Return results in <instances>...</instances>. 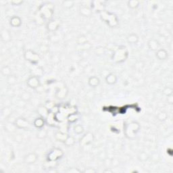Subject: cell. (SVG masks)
<instances>
[{"mask_svg":"<svg viewBox=\"0 0 173 173\" xmlns=\"http://www.w3.org/2000/svg\"><path fill=\"white\" fill-rule=\"evenodd\" d=\"M39 156L35 152H31L24 156L23 162L27 165H32L37 161Z\"/></svg>","mask_w":173,"mask_h":173,"instance_id":"cell-13","label":"cell"},{"mask_svg":"<svg viewBox=\"0 0 173 173\" xmlns=\"http://www.w3.org/2000/svg\"><path fill=\"white\" fill-rule=\"evenodd\" d=\"M67 173H81L82 171L78 168H69L67 170Z\"/></svg>","mask_w":173,"mask_h":173,"instance_id":"cell-41","label":"cell"},{"mask_svg":"<svg viewBox=\"0 0 173 173\" xmlns=\"http://www.w3.org/2000/svg\"><path fill=\"white\" fill-rule=\"evenodd\" d=\"M167 101L168 104H169L171 105L173 104V95H171V96L167 97Z\"/></svg>","mask_w":173,"mask_h":173,"instance_id":"cell-46","label":"cell"},{"mask_svg":"<svg viewBox=\"0 0 173 173\" xmlns=\"http://www.w3.org/2000/svg\"><path fill=\"white\" fill-rule=\"evenodd\" d=\"M141 129V125L137 121H130L124 123L123 131L125 137L130 140H133L137 137Z\"/></svg>","mask_w":173,"mask_h":173,"instance_id":"cell-1","label":"cell"},{"mask_svg":"<svg viewBox=\"0 0 173 173\" xmlns=\"http://www.w3.org/2000/svg\"><path fill=\"white\" fill-rule=\"evenodd\" d=\"M54 4L51 2H45L42 3L39 7L37 13L42 16L44 20H50L54 13Z\"/></svg>","mask_w":173,"mask_h":173,"instance_id":"cell-3","label":"cell"},{"mask_svg":"<svg viewBox=\"0 0 173 173\" xmlns=\"http://www.w3.org/2000/svg\"><path fill=\"white\" fill-rule=\"evenodd\" d=\"M91 9L92 11H96L97 13H101L103 11L105 10L106 7V2L105 1H93L91 2L90 6Z\"/></svg>","mask_w":173,"mask_h":173,"instance_id":"cell-10","label":"cell"},{"mask_svg":"<svg viewBox=\"0 0 173 173\" xmlns=\"http://www.w3.org/2000/svg\"><path fill=\"white\" fill-rule=\"evenodd\" d=\"M79 115L76 112L70 114L67 117L68 122L70 123V124H74V123H75L78 120H79Z\"/></svg>","mask_w":173,"mask_h":173,"instance_id":"cell-28","label":"cell"},{"mask_svg":"<svg viewBox=\"0 0 173 173\" xmlns=\"http://www.w3.org/2000/svg\"><path fill=\"white\" fill-rule=\"evenodd\" d=\"M162 93L164 96L166 97L171 96V95H173V89L171 86H166V87L163 89Z\"/></svg>","mask_w":173,"mask_h":173,"instance_id":"cell-40","label":"cell"},{"mask_svg":"<svg viewBox=\"0 0 173 173\" xmlns=\"http://www.w3.org/2000/svg\"><path fill=\"white\" fill-rule=\"evenodd\" d=\"M140 5V2L138 0H129L127 2V6L131 10H135L139 7Z\"/></svg>","mask_w":173,"mask_h":173,"instance_id":"cell-29","label":"cell"},{"mask_svg":"<svg viewBox=\"0 0 173 173\" xmlns=\"http://www.w3.org/2000/svg\"><path fill=\"white\" fill-rule=\"evenodd\" d=\"M129 50L125 45H120L113 52L111 59L114 63L121 64L125 62L129 57Z\"/></svg>","mask_w":173,"mask_h":173,"instance_id":"cell-2","label":"cell"},{"mask_svg":"<svg viewBox=\"0 0 173 173\" xmlns=\"http://www.w3.org/2000/svg\"><path fill=\"white\" fill-rule=\"evenodd\" d=\"M27 85L28 87L37 90L41 86V81L38 77L31 75L27 80Z\"/></svg>","mask_w":173,"mask_h":173,"instance_id":"cell-8","label":"cell"},{"mask_svg":"<svg viewBox=\"0 0 173 173\" xmlns=\"http://www.w3.org/2000/svg\"><path fill=\"white\" fill-rule=\"evenodd\" d=\"M82 172L84 173H96L97 171L94 168H85Z\"/></svg>","mask_w":173,"mask_h":173,"instance_id":"cell-43","label":"cell"},{"mask_svg":"<svg viewBox=\"0 0 173 173\" xmlns=\"http://www.w3.org/2000/svg\"><path fill=\"white\" fill-rule=\"evenodd\" d=\"M79 14L83 16V17L88 18L90 17L93 14V11L91 9L90 6H81L79 7Z\"/></svg>","mask_w":173,"mask_h":173,"instance_id":"cell-19","label":"cell"},{"mask_svg":"<svg viewBox=\"0 0 173 173\" xmlns=\"http://www.w3.org/2000/svg\"><path fill=\"white\" fill-rule=\"evenodd\" d=\"M88 85L92 88H96L100 85L101 81L100 78L96 76H91L88 79Z\"/></svg>","mask_w":173,"mask_h":173,"instance_id":"cell-22","label":"cell"},{"mask_svg":"<svg viewBox=\"0 0 173 173\" xmlns=\"http://www.w3.org/2000/svg\"><path fill=\"white\" fill-rule=\"evenodd\" d=\"M0 38L2 42L8 43L12 41V36L10 31L7 28H2L0 32Z\"/></svg>","mask_w":173,"mask_h":173,"instance_id":"cell-15","label":"cell"},{"mask_svg":"<svg viewBox=\"0 0 173 173\" xmlns=\"http://www.w3.org/2000/svg\"><path fill=\"white\" fill-rule=\"evenodd\" d=\"M10 25L14 28H18L22 25V19L18 16H13L10 18Z\"/></svg>","mask_w":173,"mask_h":173,"instance_id":"cell-20","label":"cell"},{"mask_svg":"<svg viewBox=\"0 0 173 173\" xmlns=\"http://www.w3.org/2000/svg\"><path fill=\"white\" fill-rule=\"evenodd\" d=\"M23 1H21V0H13V1L11 2V3L13 6H19L21 5V4L23 3Z\"/></svg>","mask_w":173,"mask_h":173,"instance_id":"cell-45","label":"cell"},{"mask_svg":"<svg viewBox=\"0 0 173 173\" xmlns=\"http://www.w3.org/2000/svg\"><path fill=\"white\" fill-rule=\"evenodd\" d=\"M14 125L17 127L18 129L22 130H27L30 126V123L26 118L23 117H18L16 118V120L14 121Z\"/></svg>","mask_w":173,"mask_h":173,"instance_id":"cell-9","label":"cell"},{"mask_svg":"<svg viewBox=\"0 0 173 173\" xmlns=\"http://www.w3.org/2000/svg\"><path fill=\"white\" fill-rule=\"evenodd\" d=\"M47 131L44 128L38 129L37 133V137L39 139H44L47 137Z\"/></svg>","mask_w":173,"mask_h":173,"instance_id":"cell-34","label":"cell"},{"mask_svg":"<svg viewBox=\"0 0 173 173\" xmlns=\"http://www.w3.org/2000/svg\"><path fill=\"white\" fill-rule=\"evenodd\" d=\"M79 46L81 47V49H82V50H88V49H89L91 47V45L89 42L87 43H86L83 45H79Z\"/></svg>","mask_w":173,"mask_h":173,"instance_id":"cell-42","label":"cell"},{"mask_svg":"<svg viewBox=\"0 0 173 173\" xmlns=\"http://www.w3.org/2000/svg\"><path fill=\"white\" fill-rule=\"evenodd\" d=\"M118 77L114 73H109L105 78L106 83L109 85H114L117 83Z\"/></svg>","mask_w":173,"mask_h":173,"instance_id":"cell-23","label":"cell"},{"mask_svg":"<svg viewBox=\"0 0 173 173\" xmlns=\"http://www.w3.org/2000/svg\"><path fill=\"white\" fill-rule=\"evenodd\" d=\"M168 114L165 111H160L157 114V116H156V118H157L158 121H159L160 122H164L166 121L168 119Z\"/></svg>","mask_w":173,"mask_h":173,"instance_id":"cell-33","label":"cell"},{"mask_svg":"<svg viewBox=\"0 0 173 173\" xmlns=\"http://www.w3.org/2000/svg\"><path fill=\"white\" fill-rule=\"evenodd\" d=\"M147 47L150 50L156 52L161 48V45L157 39H151L147 42Z\"/></svg>","mask_w":173,"mask_h":173,"instance_id":"cell-16","label":"cell"},{"mask_svg":"<svg viewBox=\"0 0 173 173\" xmlns=\"http://www.w3.org/2000/svg\"><path fill=\"white\" fill-rule=\"evenodd\" d=\"M64 153L63 150L58 147H54L48 152L46 156V161L57 162L63 157Z\"/></svg>","mask_w":173,"mask_h":173,"instance_id":"cell-5","label":"cell"},{"mask_svg":"<svg viewBox=\"0 0 173 173\" xmlns=\"http://www.w3.org/2000/svg\"><path fill=\"white\" fill-rule=\"evenodd\" d=\"M20 98L24 102H28L31 100L32 94L29 91H28L24 90L20 93Z\"/></svg>","mask_w":173,"mask_h":173,"instance_id":"cell-26","label":"cell"},{"mask_svg":"<svg viewBox=\"0 0 173 173\" xmlns=\"http://www.w3.org/2000/svg\"><path fill=\"white\" fill-rule=\"evenodd\" d=\"M95 135L91 131H88L85 133L81 138L79 139V145L81 147H83L86 146H89L94 141Z\"/></svg>","mask_w":173,"mask_h":173,"instance_id":"cell-7","label":"cell"},{"mask_svg":"<svg viewBox=\"0 0 173 173\" xmlns=\"http://www.w3.org/2000/svg\"><path fill=\"white\" fill-rule=\"evenodd\" d=\"M12 111L10 108H4L2 110V116L6 118H8L9 116H10L12 115Z\"/></svg>","mask_w":173,"mask_h":173,"instance_id":"cell-39","label":"cell"},{"mask_svg":"<svg viewBox=\"0 0 173 173\" xmlns=\"http://www.w3.org/2000/svg\"><path fill=\"white\" fill-rule=\"evenodd\" d=\"M37 113L39 115V116L46 119L50 112H49V111L45 105L42 104L39 105L37 107Z\"/></svg>","mask_w":173,"mask_h":173,"instance_id":"cell-18","label":"cell"},{"mask_svg":"<svg viewBox=\"0 0 173 173\" xmlns=\"http://www.w3.org/2000/svg\"><path fill=\"white\" fill-rule=\"evenodd\" d=\"M87 42V37L85 35H80L77 39V43L79 45H82Z\"/></svg>","mask_w":173,"mask_h":173,"instance_id":"cell-37","label":"cell"},{"mask_svg":"<svg viewBox=\"0 0 173 173\" xmlns=\"http://www.w3.org/2000/svg\"><path fill=\"white\" fill-rule=\"evenodd\" d=\"M46 124V121H45V119L38 116L37 118H36L34 121H33V125L37 129H41L44 128L45 125Z\"/></svg>","mask_w":173,"mask_h":173,"instance_id":"cell-24","label":"cell"},{"mask_svg":"<svg viewBox=\"0 0 173 173\" xmlns=\"http://www.w3.org/2000/svg\"><path fill=\"white\" fill-rule=\"evenodd\" d=\"M68 95V89L65 85L60 86L56 91L55 97L57 100H62L67 97Z\"/></svg>","mask_w":173,"mask_h":173,"instance_id":"cell-11","label":"cell"},{"mask_svg":"<svg viewBox=\"0 0 173 173\" xmlns=\"http://www.w3.org/2000/svg\"><path fill=\"white\" fill-rule=\"evenodd\" d=\"M17 81H18L17 77H16V75H13V74L10 75L9 77H6L7 83L10 86H13V85H16V83H17Z\"/></svg>","mask_w":173,"mask_h":173,"instance_id":"cell-30","label":"cell"},{"mask_svg":"<svg viewBox=\"0 0 173 173\" xmlns=\"http://www.w3.org/2000/svg\"><path fill=\"white\" fill-rule=\"evenodd\" d=\"M68 136H69V135L67 133H65V132L61 131H57L54 133L53 137H54L55 139L57 141L64 143V141L68 138Z\"/></svg>","mask_w":173,"mask_h":173,"instance_id":"cell-17","label":"cell"},{"mask_svg":"<svg viewBox=\"0 0 173 173\" xmlns=\"http://www.w3.org/2000/svg\"><path fill=\"white\" fill-rule=\"evenodd\" d=\"M24 57L27 62L33 65H37L40 61L39 55L31 49H27L24 51Z\"/></svg>","mask_w":173,"mask_h":173,"instance_id":"cell-6","label":"cell"},{"mask_svg":"<svg viewBox=\"0 0 173 173\" xmlns=\"http://www.w3.org/2000/svg\"><path fill=\"white\" fill-rule=\"evenodd\" d=\"M100 18L106 22L110 28H115L118 25V18L117 16L108 11H103L100 13Z\"/></svg>","mask_w":173,"mask_h":173,"instance_id":"cell-4","label":"cell"},{"mask_svg":"<svg viewBox=\"0 0 173 173\" xmlns=\"http://www.w3.org/2000/svg\"><path fill=\"white\" fill-rule=\"evenodd\" d=\"M156 56L160 61L166 60L168 57V53L165 49L160 48L157 52H156Z\"/></svg>","mask_w":173,"mask_h":173,"instance_id":"cell-21","label":"cell"},{"mask_svg":"<svg viewBox=\"0 0 173 173\" xmlns=\"http://www.w3.org/2000/svg\"><path fill=\"white\" fill-rule=\"evenodd\" d=\"M4 129L6 132L9 133H15L16 131V129H17V127L16 126V125H14V122H7L6 123V125H4Z\"/></svg>","mask_w":173,"mask_h":173,"instance_id":"cell-27","label":"cell"},{"mask_svg":"<svg viewBox=\"0 0 173 173\" xmlns=\"http://www.w3.org/2000/svg\"><path fill=\"white\" fill-rule=\"evenodd\" d=\"M64 145L67 147H72L75 144V137H73V136L69 135L68 138L67 139V140L64 141Z\"/></svg>","mask_w":173,"mask_h":173,"instance_id":"cell-36","label":"cell"},{"mask_svg":"<svg viewBox=\"0 0 173 173\" xmlns=\"http://www.w3.org/2000/svg\"><path fill=\"white\" fill-rule=\"evenodd\" d=\"M45 107L48 109L49 112L53 113V114H57L60 111V108L57 104H56L54 101H47L45 103Z\"/></svg>","mask_w":173,"mask_h":173,"instance_id":"cell-14","label":"cell"},{"mask_svg":"<svg viewBox=\"0 0 173 173\" xmlns=\"http://www.w3.org/2000/svg\"><path fill=\"white\" fill-rule=\"evenodd\" d=\"M73 131L76 135H80L81 134L83 133L84 132V127L82 125L80 124H77L75 125L73 127Z\"/></svg>","mask_w":173,"mask_h":173,"instance_id":"cell-35","label":"cell"},{"mask_svg":"<svg viewBox=\"0 0 173 173\" xmlns=\"http://www.w3.org/2000/svg\"><path fill=\"white\" fill-rule=\"evenodd\" d=\"M60 26V21L57 19H52L46 24L47 30L51 32H54L58 30Z\"/></svg>","mask_w":173,"mask_h":173,"instance_id":"cell-12","label":"cell"},{"mask_svg":"<svg viewBox=\"0 0 173 173\" xmlns=\"http://www.w3.org/2000/svg\"><path fill=\"white\" fill-rule=\"evenodd\" d=\"M150 158V156L146 151H140L137 155V159L140 162H145L148 160Z\"/></svg>","mask_w":173,"mask_h":173,"instance_id":"cell-32","label":"cell"},{"mask_svg":"<svg viewBox=\"0 0 173 173\" xmlns=\"http://www.w3.org/2000/svg\"><path fill=\"white\" fill-rule=\"evenodd\" d=\"M62 5L67 9H71L74 6H75V2L72 1V0H65L62 2Z\"/></svg>","mask_w":173,"mask_h":173,"instance_id":"cell-38","label":"cell"},{"mask_svg":"<svg viewBox=\"0 0 173 173\" xmlns=\"http://www.w3.org/2000/svg\"><path fill=\"white\" fill-rule=\"evenodd\" d=\"M40 51L43 52V53H45L47 52L48 50H49V46L47 45H45V44H42L40 45Z\"/></svg>","mask_w":173,"mask_h":173,"instance_id":"cell-44","label":"cell"},{"mask_svg":"<svg viewBox=\"0 0 173 173\" xmlns=\"http://www.w3.org/2000/svg\"><path fill=\"white\" fill-rule=\"evenodd\" d=\"M139 41V37L136 33H130L126 37V42L129 44L135 45Z\"/></svg>","mask_w":173,"mask_h":173,"instance_id":"cell-25","label":"cell"},{"mask_svg":"<svg viewBox=\"0 0 173 173\" xmlns=\"http://www.w3.org/2000/svg\"><path fill=\"white\" fill-rule=\"evenodd\" d=\"M1 73L3 77H9L10 75H12V68L9 67V66H4V67H3L1 69Z\"/></svg>","mask_w":173,"mask_h":173,"instance_id":"cell-31","label":"cell"},{"mask_svg":"<svg viewBox=\"0 0 173 173\" xmlns=\"http://www.w3.org/2000/svg\"><path fill=\"white\" fill-rule=\"evenodd\" d=\"M104 172H113L112 170H110V169H106L104 171Z\"/></svg>","mask_w":173,"mask_h":173,"instance_id":"cell-47","label":"cell"}]
</instances>
